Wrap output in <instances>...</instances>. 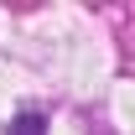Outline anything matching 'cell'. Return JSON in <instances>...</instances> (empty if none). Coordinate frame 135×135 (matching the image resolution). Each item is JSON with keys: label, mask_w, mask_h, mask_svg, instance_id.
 I'll use <instances>...</instances> for the list:
<instances>
[{"label": "cell", "mask_w": 135, "mask_h": 135, "mask_svg": "<svg viewBox=\"0 0 135 135\" xmlns=\"http://www.w3.org/2000/svg\"><path fill=\"white\" fill-rule=\"evenodd\" d=\"M5 135H47V125H42V114H21Z\"/></svg>", "instance_id": "cell-1"}]
</instances>
